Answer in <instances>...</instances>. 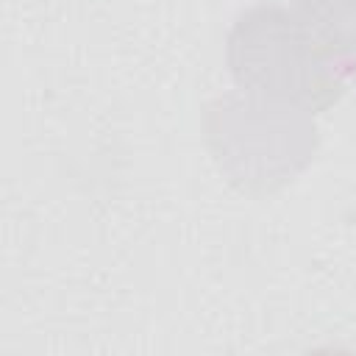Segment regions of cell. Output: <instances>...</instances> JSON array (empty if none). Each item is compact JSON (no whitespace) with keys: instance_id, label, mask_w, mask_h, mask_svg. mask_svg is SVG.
I'll return each instance as SVG.
<instances>
[{"instance_id":"obj_2","label":"cell","mask_w":356,"mask_h":356,"mask_svg":"<svg viewBox=\"0 0 356 356\" xmlns=\"http://www.w3.org/2000/svg\"><path fill=\"white\" fill-rule=\"evenodd\" d=\"M225 64L236 89L312 114L331 108L345 95V70L281 3H259L236 14L225 39Z\"/></svg>"},{"instance_id":"obj_4","label":"cell","mask_w":356,"mask_h":356,"mask_svg":"<svg viewBox=\"0 0 356 356\" xmlns=\"http://www.w3.org/2000/svg\"><path fill=\"white\" fill-rule=\"evenodd\" d=\"M345 75H348V78H350V81L356 83V58H353V61L348 64V70H345Z\"/></svg>"},{"instance_id":"obj_1","label":"cell","mask_w":356,"mask_h":356,"mask_svg":"<svg viewBox=\"0 0 356 356\" xmlns=\"http://www.w3.org/2000/svg\"><path fill=\"white\" fill-rule=\"evenodd\" d=\"M203 139L222 178L253 197L295 181L320 145L312 111L242 89L206 103Z\"/></svg>"},{"instance_id":"obj_3","label":"cell","mask_w":356,"mask_h":356,"mask_svg":"<svg viewBox=\"0 0 356 356\" xmlns=\"http://www.w3.org/2000/svg\"><path fill=\"white\" fill-rule=\"evenodd\" d=\"M289 8L312 42L348 70L356 58V0H292Z\"/></svg>"}]
</instances>
